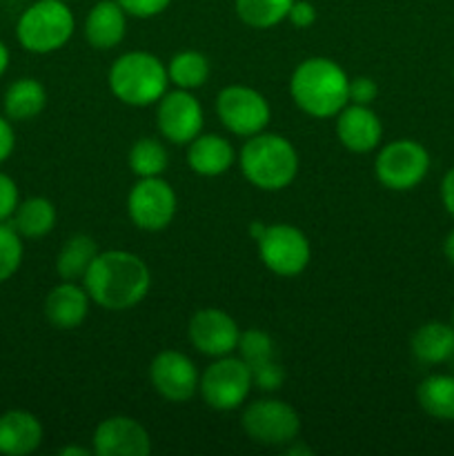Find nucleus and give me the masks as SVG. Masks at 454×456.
Wrapping results in <instances>:
<instances>
[{
  "label": "nucleus",
  "mask_w": 454,
  "mask_h": 456,
  "mask_svg": "<svg viewBox=\"0 0 454 456\" xmlns=\"http://www.w3.org/2000/svg\"><path fill=\"white\" fill-rule=\"evenodd\" d=\"M89 298L105 310L118 312L138 305L151 288L150 267L125 249L98 252L83 279Z\"/></svg>",
  "instance_id": "1"
},
{
  "label": "nucleus",
  "mask_w": 454,
  "mask_h": 456,
  "mask_svg": "<svg viewBox=\"0 0 454 456\" xmlns=\"http://www.w3.org/2000/svg\"><path fill=\"white\" fill-rule=\"evenodd\" d=\"M289 94L305 114L332 118L350 102V78L345 69L329 58H307L294 69Z\"/></svg>",
  "instance_id": "2"
},
{
  "label": "nucleus",
  "mask_w": 454,
  "mask_h": 456,
  "mask_svg": "<svg viewBox=\"0 0 454 456\" xmlns=\"http://www.w3.org/2000/svg\"><path fill=\"white\" fill-rule=\"evenodd\" d=\"M240 172L254 187L279 191L292 185L298 174V151L279 134L249 136L239 154Z\"/></svg>",
  "instance_id": "3"
},
{
  "label": "nucleus",
  "mask_w": 454,
  "mask_h": 456,
  "mask_svg": "<svg viewBox=\"0 0 454 456\" xmlns=\"http://www.w3.org/2000/svg\"><path fill=\"white\" fill-rule=\"evenodd\" d=\"M109 89L129 107H150L167 92V65L150 52H127L109 67Z\"/></svg>",
  "instance_id": "4"
},
{
  "label": "nucleus",
  "mask_w": 454,
  "mask_h": 456,
  "mask_svg": "<svg viewBox=\"0 0 454 456\" xmlns=\"http://www.w3.org/2000/svg\"><path fill=\"white\" fill-rule=\"evenodd\" d=\"M76 20L65 0H38L18 18V43L31 53H52L74 36Z\"/></svg>",
  "instance_id": "5"
},
{
  "label": "nucleus",
  "mask_w": 454,
  "mask_h": 456,
  "mask_svg": "<svg viewBox=\"0 0 454 456\" xmlns=\"http://www.w3.org/2000/svg\"><path fill=\"white\" fill-rule=\"evenodd\" d=\"M252 370L243 359L236 356H221L203 372L199 383V392L205 403L218 412L239 410L252 390Z\"/></svg>",
  "instance_id": "6"
},
{
  "label": "nucleus",
  "mask_w": 454,
  "mask_h": 456,
  "mask_svg": "<svg viewBox=\"0 0 454 456\" xmlns=\"http://www.w3.org/2000/svg\"><path fill=\"white\" fill-rule=\"evenodd\" d=\"M378 183L392 191L414 190L430 172V154L417 141H392L383 147L374 160Z\"/></svg>",
  "instance_id": "7"
},
{
  "label": "nucleus",
  "mask_w": 454,
  "mask_h": 456,
  "mask_svg": "<svg viewBox=\"0 0 454 456\" xmlns=\"http://www.w3.org/2000/svg\"><path fill=\"white\" fill-rule=\"evenodd\" d=\"M243 430L254 444L267 445V448H285L296 441L301 432V417L296 410L285 401L265 399L254 401L245 408Z\"/></svg>",
  "instance_id": "8"
},
{
  "label": "nucleus",
  "mask_w": 454,
  "mask_h": 456,
  "mask_svg": "<svg viewBox=\"0 0 454 456\" xmlns=\"http://www.w3.org/2000/svg\"><path fill=\"white\" fill-rule=\"evenodd\" d=\"M256 245L263 265L279 276H298L310 265V240L289 223L265 225L263 234L256 239Z\"/></svg>",
  "instance_id": "9"
},
{
  "label": "nucleus",
  "mask_w": 454,
  "mask_h": 456,
  "mask_svg": "<svg viewBox=\"0 0 454 456\" xmlns=\"http://www.w3.org/2000/svg\"><path fill=\"white\" fill-rule=\"evenodd\" d=\"M176 191L160 176L138 178L129 190L127 212L134 225L145 232H163L176 216Z\"/></svg>",
  "instance_id": "10"
},
{
  "label": "nucleus",
  "mask_w": 454,
  "mask_h": 456,
  "mask_svg": "<svg viewBox=\"0 0 454 456\" xmlns=\"http://www.w3.org/2000/svg\"><path fill=\"white\" fill-rule=\"evenodd\" d=\"M216 114L221 123L236 136H256L270 123V102L256 89L230 85L216 98Z\"/></svg>",
  "instance_id": "11"
},
{
  "label": "nucleus",
  "mask_w": 454,
  "mask_h": 456,
  "mask_svg": "<svg viewBox=\"0 0 454 456\" xmlns=\"http://www.w3.org/2000/svg\"><path fill=\"white\" fill-rule=\"evenodd\" d=\"M156 123L167 141L176 145H190L203 132V107L187 89L165 92L158 101Z\"/></svg>",
  "instance_id": "12"
},
{
  "label": "nucleus",
  "mask_w": 454,
  "mask_h": 456,
  "mask_svg": "<svg viewBox=\"0 0 454 456\" xmlns=\"http://www.w3.org/2000/svg\"><path fill=\"white\" fill-rule=\"evenodd\" d=\"M150 381L163 399L172 403H185L199 392L200 377L190 356L176 350H165L151 361Z\"/></svg>",
  "instance_id": "13"
},
{
  "label": "nucleus",
  "mask_w": 454,
  "mask_h": 456,
  "mask_svg": "<svg viewBox=\"0 0 454 456\" xmlns=\"http://www.w3.org/2000/svg\"><path fill=\"white\" fill-rule=\"evenodd\" d=\"M187 334H190L191 346L200 354L212 356V359H221V356L236 352L240 338L236 321L218 307H205V310L196 312L191 316Z\"/></svg>",
  "instance_id": "14"
},
{
  "label": "nucleus",
  "mask_w": 454,
  "mask_h": 456,
  "mask_svg": "<svg viewBox=\"0 0 454 456\" xmlns=\"http://www.w3.org/2000/svg\"><path fill=\"white\" fill-rule=\"evenodd\" d=\"M92 452L98 456H147L151 439L145 428L129 417H111L96 428Z\"/></svg>",
  "instance_id": "15"
},
{
  "label": "nucleus",
  "mask_w": 454,
  "mask_h": 456,
  "mask_svg": "<svg viewBox=\"0 0 454 456\" xmlns=\"http://www.w3.org/2000/svg\"><path fill=\"white\" fill-rule=\"evenodd\" d=\"M336 136L343 147L354 154H368L377 150L383 136V123L369 105L347 102L336 114Z\"/></svg>",
  "instance_id": "16"
},
{
  "label": "nucleus",
  "mask_w": 454,
  "mask_h": 456,
  "mask_svg": "<svg viewBox=\"0 0 454 456\" xmlns=\"http://www.w3.org/2000/svg\"><path fill=\"white\" fill-rule=\"evenodd\" d=\"M89 294L76 281H62L45 298V316L58 330H74L87 319Z\"/></svg>",
  "instance_id": "17"
},
{
  "label": "nucleus",
  "mask_w": 454,
  "mask_h": 456,
  "mask_svg": "<svg viewBox=\"0 0 454 456\" xmlns=\"http://www.w3.org/2000/svg\"><path fill=\"white\" fill-rule=\"evenodd\" d=\"M127 31V12L120 7L118 0H101L92 7L85 20V36L87 43L98 52L114 49L123 43Z\"/></svg>",
  "instance_id": "18"
},
{
  "label": "nucleus",
  "mask_w": 454,
  "mask_h": 456,
  "mask_svg": "<svg viewBox=\"0 0 454 456\" xmlns=\"http://www.w3.org/2000/svg\"><path fill=\"white\" fill-rule=\"evenodd\" d=\"M43 444V426L27 410H9L0 414V454L25 456Z\"/></svg>",
  "instance_id": "19"
},
{
  "label": "nucleus",
  "mask_w": 454,
  "mask_h": 456,
  "mask_svg": "<svg viewBox=\"0 0 454 456\" xmlns=\"http://www.w3.org/2000/svg\"><path fill=\"white\" fill-rule=\"evenodd\" d=\"M234 147L218 134H199L187 150V165L199 176L216 178L234 163Z\"/></svg>",
  "instance_id": "20"
},
{
  "label": "nucleus",
  "mask_w": 454,
  "mask_h": 456,
  "mask_svg": "<svg viewBox=\"0 0 454 456\" xmlns=\"http://www.w3.org/2000/svg\"><path fill=\"white\" fill-rule=\"evenodd\" d=\"M412 354L426 365L448 363L454 359V325L430 321L412 334Z\"/></svg>",
  "instance_id": "21"
},
{
  "label": "nucleus",
  "mask_w": 454,
  "mask_h": 456,
  "mask_svg": "<svg viewBox=\"0 0 454 456\" xmlns=\"http://www.w3.org/2000/svg\"><path fill=\"white\" fill-rule=\"evenodd\" d=\"M47 105V89L36 78H18L7 87L3 98L9 120H31Z\"/></svg>",
  "instance_id": "22"
},
{
  "label": "nucleus",
  "mask_w": 454,
  "mask_h": 456,
  "mask_svg": "<svg viewBox=\"0 0 454 456\" xmlns=\"http://www.w3.org/2000/svg\"><path fill=\"white\" fill-rule=\"evenodd\" d=\"M417 401L427 417L454 423V374H432L417 387Z\"/></svg>",
  "instance_id": "23"
},
{
  "label": "nucleus",
  "mask_w": 454,
  "mask_h": 456,
  "mask_svg": "<svg viewBox=\"0 0 454 456\" xmlns=\"http://www.w3.org/2000/svg\"><path fill=\"white\" fill-rule=\"evenodd\" d=\"M56 225V208L52 200L34 196L18 203L12 216V227L22 239H43Z\"/></svg>",
  "instance_id": "24"
},
{
  "label": "nucleus",
  "mask_w": 454,
  "mask_h": 456,
  "mask_svg": "<svg viewBox=\"0 0 454 456\" xmlns=\"http://www.w3.org/2000/svg\"><path fill=\"white\" fill-rule=\"evenodd\" d=\"M98 256V245L92 236L76 234L61 248L56 258V272L62 281H83L89 265Z\"/></svg>",
  "instance_id": "25"
},
{
  "label": "nucleus",
  "mask_w": 454,
  "mask_h": 456,
  "mask_svg": "<svg viewBox=\"0 0 454 456\" xmlns=\"http://www.w3.org/2000/svg\"><path fill=\"white\" fill-rule=\"evenodd\" d=\"M169 83L176 85L178 89H194L203 87L209 78V61L200 52L187 49V52H178L176 56L169 61L167 65Z\"/></svg>",
  "instance_id": "26"
},
{
  "label": "nucleus",
  "mask_w": 454,
  "mask_h": 456,
  "mask_svg": "<svg viewBox=\"0 0 454 456\" xmlns=\"http://www.w3.org/2000/svg\"><path fill=\"white\" fill-rule=\"evenodd\" d=\"M294 0H236V13L254 29H270L288 18Z\"/></svg>",
  "instance_id": "27"
},
{
  "label": "nucleus",
  "mask_w": 454,
  "mask_h": 456,
  "mask_svg": "<svg viewBox=\"0 0 454 456\" xmlns=\"http://www.w3.org/2000/svg\"><path fill=\"white\" fill-rule=\"evenodd\" d=\"M129 169L138 178L163 176V172L169 165V154L156 138H141L129 150Z\"/></svg>",
  "instance_id": "28"
},
{
  "label": "nucleus",
  "mask_w": 454,
  "mask_h": 456,
  "mask_svg": "<svg viewBox=\"0 0 454 456\" xmlns=\"http://www.w3.org/2000/svg\"><path fill=\"white\" fill-rule=\"evenodd\" d=\"M236 352L249 365V370H254L258 365L274 361V341L263 330H247V332H240Z\"/></svg>",
  "instance_id": "29"
},
{
  "label": "nucleus",
  "mask_w": 454,
  "mask_h": 456,
  "mask_svg": "<svg viewBox=\"0 0 454 456\" xmlns=\"http://www.w3.org/2000/svg\"><path fill=\"white\" fill-rule=\"evenodd\" d=\"M22 236L12 223H0V283L12 279L22 263Z\"/></svg>",
  "instance_id": "30"
},
{
  "label": "nucleus",
  "mask_w": 454,
  "mask_h": 456,
  "mask_svg": "<svg viewBox=\"0 0 454 456\" xmlns=\"http://www.w3.org/2000/svg\"><path fill=\"white\" fill-rule=\"evenodd\" d=\"M18 203H20V196H18L16 181L0 172V223L12 221Z\"/></svg>",
  "instance_id": "31"
},
{
  "label": "nucleus",
  "mask_w": 454,
  "mask_h": 456,
  "mask_svg": "<svg viewBox=\"0 0 454 456\" xmlns=\"http://www.w3.org/2000/svg\"><path fill=\"white\" fill-rule=\"evenodd\" d=\"M283 379H285L283 368H280L276 361H270V363H263L252 370L254 386H258L261 390H267V392L279 390V387L283 386Z\"/></svg>",
  "instance_id": "32"
},
{
  "label": "nucleus",
  "mask_w": 454,
  "mask_h": 456,
  "mask_svg": "<svg viewBox=\"0 0 454 456\" xmlns=\"http://www.w3.org/2000/svg\"><path fill=\"white\" fill-rule=\"evenodd\" d=\"M118 3L127 12V16L154 18L158 13H163L172 0H118Z\"/></svg>",
  "instance_id": "33"
},
{
  "label": "nucleus",
  "mask_w": 454,
  "mask_h": 456,
  "mask_svg": "<svg viewBox=\"0 0 454 456\" xmlns=\"http://www.w3.org/2000/svg\"><path fill=\"white\" fill-rule=\"evenodd\" d=\"M378 96V87L368 76H356L350 80V102L354 105H372Z\"/></svg>",
  "instance_id": "34"
},
{
  "label": "nucleus",
  "mask_w": 454,
  "mask_h": 456,
  "mask_svg": "<svg viewBox=\"0 0 454 456\" xmlns=\"http://www.w3.org/2000/svg\"><path fill=\"white\" fill-rule=\"evenodd\" d=\"M288 20L294 27H298V29H307V27H312L316 22V7L312 3H307V0H294V4L289 7Z\"/></svg>",
  "instance_id": "35"
},
{
  "label": "nucleus",
  "mask_w": 454,
  "mask_h": 456,
  "mask_svg": "<svg viewBox=\"0 0 454 456\" xmlns=\"http://www.w3.org/2000/svg\"><path fill=\"white\" fill-rule=\"evenodd\" d=\"M13 147H16V136H13V127L9 123V118L0 116V163L12 156Z\"/></svg>",
  "instance_id": "36"
},
{
  "label": "nucleus",
  "mask_w": 454,
  "mask_h": 456,
  "mask_svg": "<svg viewBox=\"0 0 454 456\" xmlns=\"http://www.w3.org/2000/svg\"><path fill=\"white\" fill-rule=\"evenodd\" d=\"M441 200H443L445 212L454 218V167L448 169L441 181Z\"/></svg>",
  "instance_id": "37"
},
{
  "label": "nucleus",
  "mask_w": 454,
  "mask_h": 456,
  "mask_svg": "<svg viewBox=\"0 0 454 456\" xmlns=\"http://www.w3.org/2000/svg\"><path fill=\"white\" fill-rule=\"evenodd\" d=\"M443 254H445V258H448L450 265L454 267V230L450 232L448 236H445V240H443Z\"/></svg>",
  "instance_id": "38"
},
{
  "label": "nucleus",
  "mask_w": 454,
  "mask_h": 456,
  "mask_svg": "<svg viewBox=\"0 0 454 456\" xmlns=\"http://www.w3.org/2000/svg\"><path fill=\"white\" fill-rule=\"evenodd\" d=\"M7 67H9V49H7V45L0 40V76L7 71Z\"/></svg>",
  "instance_id": "39"
},
{
  "label": "nucleus",
  "mask_w": 454,
  "mask_h": 456,
  "mask_svg": "<svg viewBox=\"0 0 454 456\" xmlns=\"http://www.w3.org/2000/svg\"><path fill=\"white\" fill-rule=\"evenodd\" d=\"M61 454H62V456H71V454H76V456H87L89 450H87V448H62Z\"/></svg>",
  "instance_id": "40"
},
{
  "label": "nucleus",
  "mask_w": 454,
  "mask_h": 456,
  "mask_svg": "<svg viewBox=\"0 0 454 456\" xmlns=\"http://www.w3.org/2000/svg\"><path fill=\"white\" fill-rule=\"evenodd\" d=\"M263 230H265V225H263V223H254V225H252V236H254V239H258V236L263 234Z\"/></svg>",
  "instance_id": "41"
},
{
  "label": "nucleus",
  "mask_w": 454,
  "mask_h": 456,
  "mask_svg": "<svg viewBox=\"0 0 454 456\" xmlns=\"http://www.w3.org/2000/svg\"><path fill=\"white\" fill-rule=\"evenodd\" d=\"M452 325H454V312H452Z\"/></svg>",
  "instance_id": "42"
}]
</instances>
